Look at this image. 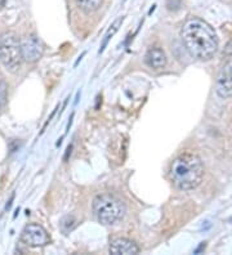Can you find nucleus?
I'll use <instances>...</instances> for the list:
<instances>
[{"mask_svg": "<svg viewBox=\"0 0 232 255\" xmlns=\"http://www.w3.org/2000/svg\"><path fill=\"white\" fill-rule=\"evenodd\" d=\"M169 173L173 183L180 190H195L204 177V164L196 153H181L170 165Z\"/></svg>", "mask_w": 232, "mask_h": 255, "instance_id": "f03ea898", "label": "nucleus"}, {"mask_svg": "<svg viewBox=\"0 0 232 255\" xmlns=\"http://www.w3.org/2000/svg\"><path fill=\"white\" fill-rule=\"evenodd\" d=\"M0 62L6 71L17 72L23 62L21 40L12 31L4 32L0 37Z\"/></svg>", "mask_w": 232, "mask_h": 255, "instance_id": "20e7f679", "label": "nucleus"}, {"mask_svg": "<svg viewBox=\"0 0 232 255\" xmlns=\"http://www.w3.org/2000/svg\"><path fill=\"white\" fill-rule=\"evenodd\" d=\"M125 204L111 193H101L93 200V212L99 223L105 226L118 223L125 215Z\"/></svg>", "mask_w": 232, "mask_h": 255, "instance_id": "7ed1b4c3", "label": "nucleus"}, {"mask_svg": "<svg viewBox=\"0 0 232 255\" xmlns=\"http://www.w3.org/2000/svg\"><path fill=\"white\" fill-rule=\"evenodd\" d=\"M185 48L194 58L209 61L218 49V37L214 28L200 18H190L181 30Z\"/></svg>", "mask_w": 232, "mask_h": 255, "instance_id": "f257e3e1", "label": "nucleus"}, {"mask_svg": "<svg viewBox=\"0 0 232 255\" xmlns=\"http://www.w3.org/2000/svg\"><path fill=\"white\" fill-rule=\"evenodd\" d=\"M8 100V84L3 79H0V109L5 106Z\"/></svg>", "mask_w": 232, "mask_h": 255, "instance_id": "f8f14e48", "label": "nucleus"}, {"mask_svg": "<svg viewBox=\"0 0 232 255\" xmlns=\"http://www.w3.org/2000/svg\"><path fill=\"white\" fill-rule=\"evenodd\" d=\"M22 243L31 248H43L50 243V237L40 224H27L21 235Z\"/></svg>", "mask_w": 232, "mask_h": 255, "instance_id": "39448f33", "label": "nucleus"}, {"mask_svg": "<svg viewBox=\"0 0 232 255\" xmlns=\"http://www.w3.org/2000/svg\"><path fill=\"white\" fill-rule=\"evenodd\" d=\"M75 3L84 13L89 14V13L98 10L102 6L103 0H75Z\"/></svg>", "mask_w": 232, "mask_h": 255, "instance_id": "9d476101", "label": "nucleus"}, {"mask_svg": "<svg viewBox=\"0 0 232 255\" xmlns=\"http://www.w3.org/2000/svg\"><path fill=\"white\" fill-rule=\"evenodd\" d=\"M145 62L151 69L160 70L167 65V56H165L164 50L160 48H151L145 54Z\"/></svg>", "mask_w": 232, "mask_h": 255, "instance_id": "1a4fd4ad", "label": "nucleus"}, {"mask_svg": "<svg viewBox=\"0 0 232 255\" xmlns=\"http://www.w3.org/2000/svg\"><path fill=\"white\" fill-rule=\"evenodd\" d=\"M123 21H124V17H119V18L116 19V21H114V23H112V25L110 26V28H108V31L106 32V35H105V39H103V43H102V45H101L99 53H101V52H103V49H105L106 45H107V44H108L110 39H112V36H114V35L119 31V27H120V26H121Z\"/></svg>", "mask_w": 232, "mask_h": 255, "instance_id": "9b49d317", "label": "nucleus"}, {"mask_svg": "<svg viewBox=\"0 0 232 255\" xmlns=\"http://www.w3.org/2000/svg\"><path fill=\"white\" fill-rule=\"evenodd\" d=\"M21 49L23 61H27V62H36L43 56V47H41L40 41L32 35L22 39Z\"/></svg>", "mask_w": 232, "mask_h": 255, "instance_id": "423d86ee", "label": "nucleus"}, {"mask_svg": "<svg viewBox=\"0 0 232 255\" xmlns=\"http://www.w3.org/2000/svg\"><path fill=\"white\" fill-rule=\"evenodd\" d=\"M216 93L221 98H230L232 97V65L223 67L220 72L216 83Z\"/></svg>", "mask_w": 232, "mask_h": 255, "instance_id": "0eeeda50", "label": "nucleus"}, {"mask_svg": "<svg viewBox=\"0 0 232 255\" xmlns=\"http://www.w3.org/2000/svg\"><path fill=\"white\" fill-rule=\"evenodd\" d=\"M139 248L132 240L116 239L110 245V254L112 255H137Z\"/></svg>", "mask_w": 232, "mask_h": 255, "instance_id": "6e6552de", "label": "nucleus"}]
</instances>
